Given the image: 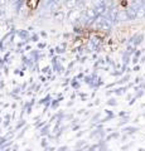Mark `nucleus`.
Here are the masks:
<instances>
[{
  "label": "nucleus",
  "instance_id": "39448f33",
  "mask_svg": "<svg viewBox=\"0 0 145 151\" xmlns=\"http://www.w3.org/2000/svg\"><path fill=\"white\" fill-rule=\"evenodd\" d=\"M6 4V0H0V6H4Z\"/></svg>",
  "mask_w": 145,
  "mask_h": 151
},
{
  "label": "nucleus",
  "instance_id": "7ed1b4c3",
  "mask_svg": "<svg viewBox=\"0 0 145 151\" xmlns=\"http://www.w3.org/2000/svg\"><path fill=\"white\" fill-rule=\"evenodd\" d=\"M53 18H54L56 22H62L63 19H64V13H63V12H57V13L54 14Z\"/></svg>",
  "mask_w": 145,
  "mask_h": 151
},
{
  "label": "nucleus",
  "instance_id": "f03ea898",
  "mask_svg": "<svg viewBox=\"0 0 145 151\" xmlns=\"http://www.w3.org/2000/svg\"><path fill=\"white\" fill-rule=\"evenodd\" d=\"M79 4V0H67L66 1V6L69 9H74Z\"/></svg>",
  "mask_w": 145,
  "mask_h": 151
},
{
  "label": "nucleus",
  "instance_id": "f257e3e1",
  "mask_svg": "<svg viewBox=\"0 0 145 151\" xmlns=\"http://www.w3.org/2000/svg\"><path fill=\"white\" fill-rule=\"evenodd\" d=\"M116 20L118 22H126V20H130L129 19V15L126 10H120L118 12V17H116Z\"/></svg>",
  "mask_w": 145,
  "mask_h": 151
},
{
  "label": "nucleus",
  "instance_id": "20e7f679",
  "mask_svg": "<svg viewBox=\"0 0 145 151\" xmlns=\"http://www.w3.org/2000/svg\"><path fill=\"white\" fill-rule=\"evenodd\" d=\"M86 15L90 18V19H92V18H96L97 17V13H96L95 9H88V10L86 12Z\"/></svg>",
  "mask_w": 145,
  "mask_h": 151
}]
</instances>
